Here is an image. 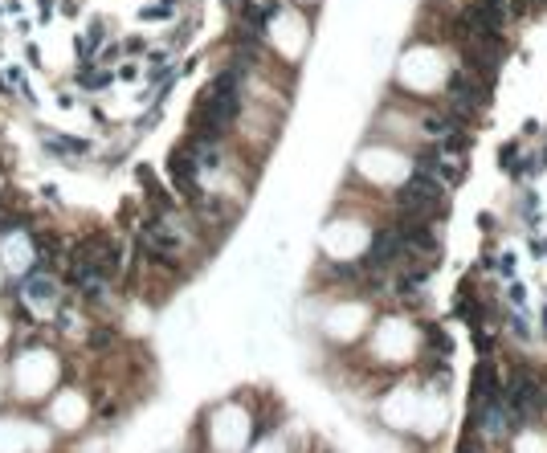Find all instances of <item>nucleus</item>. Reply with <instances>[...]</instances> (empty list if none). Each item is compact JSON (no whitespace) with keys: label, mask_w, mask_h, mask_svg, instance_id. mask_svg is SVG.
<instances>
[{"label":"nucleus","mask_w":547,"mask_h":453,"mask_svg":"<svg viewBox=\"0 0 547 453\" xmlns=\"http://www.w3.org/2000/svg\"><path fill=\"white\" fill-rule=\"evenodd\" d=\"M498 163H502L507 172H515V176L523 172V167H519V148H515V143H507V148L498 151Z\"/></svg>","instance_id":"nucleus-5"},{"label":"nucleus","mask_w":547,"mask_h":453,"mask_svg":"<svg viewBox=\"0 0 547 453\" xmlns=\"http://www.w3.org/2000/svg\"><path fill=\"white\" fill-rule=\"evenodd\" d=\"M266 4H274V0H266Z\"/></svg>","instance_id":"nucleus-14"},{"label":"nucleus","mask_w":547,"mask_h":453,"mask_svg":"<svg viewBox=\"0 0 547 453\" xmlns=\"http://www.w3.org/2000/svg\"><path fill=\"white\" fill-rule=\"evenodd\" d=\"M172 8H176V4H172V0H163V4H152V8H143L139 16H143V21H159V16H172Z\"/></svg>","instance_id":"nucleus-6"},{"label":"nucleus","mask_w":547,"mask_h":453,"mask_svg":"<svg viewBox=\"0 0 547 453\" xmlns=\"http://www.w3.org/2000/svg\"><path fill=\"white\" fill-rule=\"evenodd\" d=\"M507 299L515 302V306H523V286H519V282H511V290H507Z\"/></svg>","instance_id":"nucleus-10"},{"label":"nucleus","mask_w":547,"mask_h":453,"mask_svg":"<svg viewBox=\"0 0 547 453\" xmlns=\"http://www.w3.org/2000/svg\"><path fill=\"white\" fill-rule=\"evenodd\" d=\"M507 8H511V12H527V8H531V0H507Z\"/></svg>","instance_id":"nucleus-11"},{"label":"nucleus","mask_w":547,"mask_h":453,"mask_svg":"<svg viewBox=\"0 0 547 453\" xmlns=\"http://www.w3.org/2000/svg\"><path fill=\"white\" fill-rule=\"evenodd\" d=\"M0 209H4V200H0Z\"/></svg>","instance_id":"nucleus-15"},{"label":"nucleus","mask_w":547,"mask_h":453,"mask_svg":"<svg viewBox=\"0 0 547 453\" xmlns=\"http://www.w3.org/2000/svg\"><path fill=\"white\" fill-rule=\"evenodd\" d=\"M498 274H507V278L515 274V257H511V253H507V257H498Z\"/></svg>","instance_id":"nucleus-9"},{"label":"nucleus","mask_w":547,"mask_h":453,"mask_svg":"<svg viewBox=\"0 0 547 453\" xmlns=\"http://www.w3.org/2000/svg\"><path fill=\"white\" fill-rule=\"evenodd\" d=\"M110 343H115V331H110V327L90 331V347H110Z\"/></svg>","instance_id":"nucleus-7"},{"label":"nucleus","mask_w":547,"mask_h":453,"mask_svg":"<svg viewBox=\"0 0 547 453\" xmlns=\"http://www.w3.org/2000/svg\"><path fill=\"white\" fill-rule=\"evenodd\" d=\"M498 384H502V376L494 372V364H490V360H482V364H478V372H474V384H469V400H474V404L494 400V396H498Z\"/></svg>","instance_id":"nucleus-2"},{"label":"nucleus","mask_w":547,"mask_h":453,"mask_svg":"<svg viewBox=\"0 0 547 453\" xmlns=\"http://www.w3.org/2000/svg\"><path fill=\"white\" fill-rule=\"evenodd\" d=\"M102 41H106V25H102V21H94V25L86 29V37L78 41V54H82V62H90V58H94V49H98Z\"/></svg>","instance_id":"nucleus-3"},{"label":"nucleus","mask_w":547,"mask_h":453,"mask_svg":"<svg viewBox=\"0 0 547 453\" xmlns=\"http://www.w3.org/2000/svg\"><path fill=\"white\" fill-rule=\"evenodd\" d=\"M544 400H547V380H544Z\"/></svg>","instance_id":"nucleus-12"},{"label":"nucleus","mask_w":547,"mask_h":453,"mask_svg":"<svg viewBox=\"0 0 547 453\" xmlns=\"http://www.w3.org/2000/svg\"><path fill=\"white\" fill-rule=\"evenodd\" d=\"M49 148L54 151H70V155H86L90 143H86V139H58V135H49Z\"/></svg>","instance_id":"nucleus-4"},{"label":"nucleus","mask_w":547,"mask_h":453,"mask_svg":"<svg viewBox=\"0 0 547 453\" xmlns=\"http://www.w3.org/2000/svg\"><path fill=\"white\" fill-rule=\"evenodd\" d=\"M404 257V245H400V233L396 229H380L376 237H372V245H368V253H364V274H380V270H388L392 262H400Z\"/></svg>","instance_id":"nucleus-1"},{"label":"nucleus","mask_w":547,"mask_h":453,"mask_svg":"<svg viewBox=\"0 0 547 453\" xmlns=\"http://www.w3.org/2000/svg\"><path fill=\"white\" fill-rule=\"evenodd\" d=\"M544 323H547V310H544ZM544 331H547V327H544Z\"/></svg>","instance_id":"nucleus-13"},{"label":"nucleus","mask_w":547,"mask_h":453,"mask_svg":"<svg viewBox=\"0 0 547 453\" xmlns=\"http://www.w3.org/2000/svg\"><path fill=\"white\" fill-rule=\"evenodd\" d=\"M507 331H511L515 339H527V323H523V318H507Z\"/></svg>","instance_id":"nucleus-8"}]
</instances>
